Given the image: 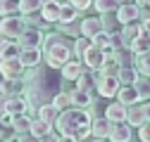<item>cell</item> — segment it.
<instances>
[{
	"instance_id": "14",
	"label": "cell",
	"mask_w": 150,
	"mask_h": 142,
	"mask_svg": "<svg viewBox=\"0 0 150 142\" xmlns=\"http://www.w3.org/2000/svg\"><path fill=\"white\" fill-rule=\"evenodd\" d=\"M112 126H115V123L107 121L105 116L103 118H93L91 121V135L93 137H100V140H107L110 133H112Z\"/></svg>"
},
{
	"instance_id": "40",
	"label": "cell",
	"mask_w": 150,
	"mask_h": 142,
	"mask_svg": "<svg viewBox=\"0 0 150 142\" xmlns=\"http://www.w3.org/2000/svg\"><path fill=\"white\" fill-rule=\"evenodd\" d=\"M19 12V0H0V17L17 14Z\"/></svg>"
},
{
	"instance_id": "1",
	"label": "cell",
	"mask_w": 150,
	"mask_h": 142,
	"mask_svg": "<svg viewBox=\"0 0 150 142\" xmlns=\"http://www.w3.org/2000/svg\"><path fill=\"white\" fill-rule=\"evenodd\" d=\"M29 74H24V100H26V114H36L38 106L50 104L52 97L62 93V74L57 69H41V66H33L26 69Z\"/></svg>"
},
{
	"instance_id": "33",
	"label": "cell",
	"mask_w": 150,
	"mask_h": 142,
	"mask_svg": "<svg viewBox=\"0 0 150 142\" xmlns=\"http://www.w3.org/2000/svg\"><path fill=\"white\" fill-rule=\"evenodd\" d=\"M119 5H122L119 0H93V5H91V7H96L98 14H105V12H117Z\"/></svg>"
},
{
	"instance_id": "4",
	"label": "cell",
	"mask_w": 150,
	"mask_h": 142,
	"mask_svg": "<svg viewBox=\"0 0 150 142\" xmlns=\"http://www.w3.org/2000/svg\"><path fill=\"white\" fill-rule=\"evenodd\" d=\"M26 29V22H24V14H5L3 19H0V31H3L7 38H17V36H19L22 31Z\"/></svg>"
},
{
	"instance_id": "12",
	"label": "cell",
	"mask_w": 150,
	"mask_h": 142,
	"mask_svg": "<svg viewBox=\"0 0 150 142\" xmlns=\"http://www.w3.org/2000/svg\"><path fill=\"white\" fill-rule=\"evenodd\" d=\"M19 62H22L24 69L38 66V64L43 62V52H41V47H24V50L19 52Z\"/></svg>"
},
{
	"instance_id": "42",
	"label": "cell",
	"mask_w": 150,
	"mask_h": 142,
	"mask_svg": "<svg viewBox=\"0 0 150 142\" xmlns=\"http://www.w3.org/2000/svg\"><path fill=\"white\" fill-rule=\"evenodd\" d=\"M19 52H22V47L19 45H17L14 40L5 47V52H3V55H0V59H10V57H19Z\"/></svg>"
},
{
	"instance_id": "15",
	"label": "cell",
	"mask_w": 150,
	"mask_h": 142,
	"mask_svg": "<svg viewBox=\"0 0 150 142\" xmlns=\"http://www.w3.org/2000/svg\"><path fill=\"white\" fill-rule=\"evenodd\" d=\"M60 3H57V0H48V3H43L41 5V17H43V19L48 22V24H57L60 22Z\"/></svg>"
},
{
	"instance_id": "35",
	"label": "cell",
	"mask_w": 150,
	"mask_h": 142,
	"mask_svg": "<svg viewBox=\"0 0 150 142\" xmlns=\"http://www.w3.org/2000/svg\"><path fill=\"white\" fill-rule=\"evenodd\" d=\"M76 17H79V10H74V7L67 3V5L60 7V22H57V24H71Z\"/></svg>"
},
{
	"instance_id": "28",
	"label": "cell",
	"mask_w": 150,
	"mask_h": 142,
	"mask_svg": "<svg viewBox=\"0 0 150 142\" xmlns=\"http://www.w3.org/2000/svg\"><path fill=\"white\" fill-rule=\"evenodd\" d=\"M100 19H103V31H107V33H115L122 29V24L117 19V12H105V14H100Z\"/></svg>"
},
{
	"instance_id": "22",
	"label": "cell",
	"mask_w": 150,
	"mask_h": 142,
	"mask_svg": "<svg viewBox=\"0 0 150 142\" xmlns=\"http://www.w3.org/2000/svg\"><path fill=\"white\" fill-rule=\"evenodd\" d=\"M69 102H71V106H81V109H88V106H93V95L79 90V88H74V90L69 93Z\"/></svg>"
},
{
	"instance_id": "45",
	"label": "cell",
	"mask_w": 150,
	"mask_h": 142,
	"mask_svg": "<svg viewBox=\"0 0 150 142\" xmlns=\"http://www.w3.org/2000/svg\"><path fill=\"white\" fill-rule=\"evenodd\" d=\"M14 142H38V137L31 135V133L26 130V133H19V135H17V140H14Z\"/></svg>"
},
{
	"instance_id": "29",
	"label": "cell",
	"mask_w": 150,
	"mask_h": 142,
	"mask_svg": "<svg viewBox=\"0 0 150 142\" xmlns=\"http://www.w3.org/2000/svg\"><path fill=\"white\" fill-rule=\"evenodd\" d=\"M31 128V116L29 114H17V116H12V130L19 135V133H26Z\"/></svg>"
},
{
	"instance_id": "48",
	"label": "cell",
	"mask_w": 150,
	"mask_h": 142,
	"mask_svg": "<svg viewBox=\"0 0 150 142\" xmlns=\"http://www.w3.org/2000/svg\"><path fill=\"white\" fill-rule=\"evenodd\" d=\"M12 43V38H7V36L3 33V31H0V55H3V52H5V47Z\"/></svg>"
},
{
	"instance_id": "37",
	"label": "cell",
	"mask_w": 150,
	"mask_h": 142,
	"mask_svg": "<svg viewBox=\"0 0 150 142\" xmlns=\"http://www.w3.org/2000/svg\"><path fill=\"white\" fill-rule=\"evenodd\" d=\"M115 55H117V59H119V64H122V66H134V64H136V55H134V52H131L129 47L117 50Z\"/></svg>"
},
{
	"instance_id": "17",
	"label": "cell",
	"mask_w": 150,
	"mask_h": 142,
	"mask_svg": "<svg viewBox=\"0 0 150 142\" xmlns=\"http://www.w3.org/2000/svg\"><path fill=\"white\" fill-rule=\"evenodd\" d=\"M79 29H81V36L93 38V36H98L103 31V19L100 17H86V19L79 24Z\"/></svg>"
},
{
	"instance_id": "39",
	"label": "cell",
	"mask_w": 150,
	"mask_h": 142,
	"mask_svg": "<svg viewBox=\"0 0 150 142\" xmlns=\"http://www.w3.org/2000/svg\"><path fill=\"white\" fill-rule=\"evenodd\" d=\"M93 43H91V38H86V36H79L76 40H74V55H76V59H81V55L91 47Z\"/></svg>"
},
{
	"instance_id": "38",
	"label": "cell",
	"mask_w": 150,
	"mask_h": 142,
	"mask_svg": "<svg viewBox=\"0 0 150 142\" xmlns=\"http://www.w3.org/2000/svg\"><path fill=\"white\" fill-rule=\"evenodd\" d=\"M24 22H26L29 26H36V29H41V31L50 26V24L43 19V17H41V12H31V14H26V17H24Z\"/></svg>"
},
{
	"instance_id": "13",
	"label": "cell",
	"mask_w": 150,
	"mask_h": 142,
	"mask_svg": "<svg viewBox=\"0 0 150 142\" xmlns=\"http://www.w3.org/2000/svg\"><path fill=\"white\" fill-rule=\"evenodd\" d=\"M0 93L5 97H17L24 93V78H3L0 83Z\"/></svg>"
},
{
	"instance_id": "20",
	"label": "cell",
	"mask_w": 150,
	"mask_h": 142,
	"mask_svg": "<svg viewBox=\"0 0 150 142\" xmlns=\"http://www.w3.org/2000/svg\"><path fill=\"white\" fill-rule=\"evenodd\" d=\"M115 97H117V102H122V104H126V106L141 102V97H138V93H136L134 85H119V90H117Z\"/></svg>"
},
{
	"instance_id": "16",
	"label": "cell",
	"mask_w": 150,
	"mask_h": 142,
	"mask_svg": "<svg viewBox=\"0 0 150 142\" xmlns=\"http://www.w3.org/2000/svg\"><path fill=\"white\" fill-rule=\"evenodd\" d=\"M81 69H83L81 59L71 57L69 62H64V64L60 66V74H62V78H64V81H76V78H79V74H81Z\"/></svg>"
},
{
	"instance_id": "51",
	"label": "cell",
	"mask_w": 150,
	"mask_h": 142,
	"mask_svg": "<svg viewBox=\"0 0 150 142\" xmlns=\"http://www.w3.org/2000/svg\"><path fill=\"white\" fill-rule=\"evenodd\" d=\"M5 102H7V97H5L3 93H0V114H3V111H5Z\"/></svg>"
},
{
	"instance_id": "25",
	"label": "cell",
	"mask_w": 150,
	"mask_h": 142,
	"mask_svg": "<svg viewBox=\"0 0 150 142\" xmlns=\"http://www.w3.org/2000/svg\"><path fill=\"white\" fill-rule=\"evenodd\" d=\"M36 116H38V118H43L45 123H50V126L55 128V121H57L60 111L55 109L52 104H43V106H38V111H36Z\"/></svg>"
},
{
	"instance_id": "44",
	"label": "cell",
	"mask_w": 150,
	"mask_h": 142,
	"mask_svg": "<svg viewBox=\"0 0 150 142\" xmlns=\"http://www.w3.org/2000/svg\"><path fill=\"white\" fill-rule=\"evenodd\" d=\"M69 5H71L74 10L81 12V10H88V7L93 5V0H69Z\"/></svg>"
},
{
	"instance_id": "56",
	"label": "cell",
	"mask_w": 150,
	"mask_h": 142,
	"mask_svg": "<svg viewBox=\"0 0 150 142\" xmlns=\"http://www.w3.org/2000/svg\"><path fill=\"white\" fill-rule=\"evenodd\" d=\"M93 142H107V140H100V137H96V140H93Z\"/></svg>"
},
{
	"instance_id": "50",
	"label": "cell",
	"mask_w": 150,
	"mask_h": 142,
	"mask_svg": "<svg viewBox=\"0 0 150 142\" xmlns=\"http://www.w3.org/2000/svg\"><path fill=\"white\" fill-rule=\"evenodd\" d=\"M57 142H79V140L74 137V135H60V137H57Z\"/></svg>"
},
{
	"instance_id": "21",
	"label": "cell",
	"mask_w": 150,
	"mask_h": 142,
	"mask_svg": "<svg viewBox=\"0 0 150 142\" xmlns=\"http://www.w3.org/2000/svg\"><path fill=\"white\" fill-rule=\"evenodd\" d=\"M119 69H122V64H119L117 55H115V52H107L98 71H100V74H105V76H117V74H119Z\"/></svg>"
},
{
	"instance_id": "3",
	"label": "cell",
	"mask_w": 150,
	"mask_h": 142,
	"mask_svg": "<svg viewBox=\"0 0 150 142\" xmlns=\"http://www.w3.org/2000/svg\"><path fill=\"white\" fill-rule=\"evenodd\" d=\"M91 111L81 106H67L55 121V130H60V135H74L76 140H86L91 135Z\"/></svg>"
},
{
	"instance_id": "30",
	"label": "cell",
	"mask_w": 150,
	"mask_h": 142,
	"mask_svg": "<svg viewBox=\"0 0 150 142\" xmlns=\"http://www.w3.org/2000/svg\"><path fill=\"white\" fill-rule=\"evenodd\" d=\"M136 71L138 76H150V50L141 52V55H136Z\"/></svg>"
},
{
	"instance_id": "41",
	"label": "cell",
	"mask_w": 150,
	"mask_h": 142,
	"mask_svg": "<svg viewBox=\"0 0 150 142\" xmlns=\"http://www.w3.org/2000/svg\"><path fill=\"white\" fill-rule=\"evenodd\" d=\"M57 111H62V109H67V106H71V102H69V93H57L52 97V102H50Z\"/></svg>"
},
{
	"instance_id": "8",
	"label": "cell",
	"mask_w": 150,
	"mask_h": 142,
	"mask_svg": "<svg viewBox=\"0 0 150 142\" xmlns=\"http://www.w3.org/2000/svg\"><path fill=\"white\" fill-rule=\"evenodd\" d=\"M145 121H148V114H145V102H136V104L126 106V123H129L131 128L143 126Z\"/></svg>"
},
{
	"instance_id": "5",
	"label": "cell",
	"mask_w": 150,
	"mask_h": 142,
	"mask_svg": "<svg viewBox=\"0 0 150 142\" xmlns=\"http://www.w3.org/2000/svg\"><path fill=\"white\" fill-rule=\"evenodd\" d=\"M14 43L19 45L22 50H24V47H41V43H43V31L26 24V29L14 38Z\"/></svg>"
},
{
	"instance_id": "9",
	"label": "cell",
	"mask_w": 150,
	"mask_h": 142,
	"mask_svg": "<svg viewBox=\"0 0 150 142\" xmlns=\"http://www.w3.org/2000/svg\"><path fill=\"white\" fill-rule=\"evenodd\" d=\"M105 55H107V52H103V50L96 47V45H91L83 55H81V64H83L86 69H91V71H98L100 64H103V59H105Z\"/></svg>"
},
{
	"instance_id": "31",
	"label": "cell",
	"mask_w": 150,
	"mask_h": 142,
	"mask_svg": "<svg viewBox=\"0 0 150 142\" xmlns=\"http://www.w3.org/2000/svg\"><path fill=\"white\" fill-rule=\"evenodd\" d=\"M117 78H119L122 85H134L136 78H138V71H136V66H122L119 74H117Z\"/></svg>"
},
{
	"instance_id": "54",
	"label": "cell",
	"mask_w": 150,
	"mask_h": 142,
	"mask_svg": "<svg viewBox=\"0 0 150 142\" xmlns=\"http://www.w3.org/2000/svg\"><path fill=\"white\" fill-rule=\"evenodd\" d=\"M0 142H10V140H7V137H5L3 133H0Z\"/></svg>"
},
{
	"instance_id": "7",
	"label": "cell",
	"mask_w": 150,
	"mask_h": 142,
	"mask_svg": "<svg viewBox=\"0 0 150 142\" xmlns=\"http://www.w3.org/2000/svg\"><path fill=\"white\" fill-rule=\"evenodd\" d=\"M0 74H3V78H24L26 69L22 66L19 57H10V59H0Z\"/></svg>"
},
{
	"instance_id": "6",
	"label": "cell",
	"mask_w": 150,
	"mask_h": 142,
	"mask_svg": "<svg viewBox=\"0 0 150 142\" xmlns=\"http://www.w3.org/2000/svg\"><path fill=\"white\" fill-rule=\"evenodd\" d=\"M119 78L117 76H105L98 71V81H96V93L103 95V97H115L117 90H119Z\"/></svg>"
},
{
	"instance_id": "36",
	"label": "cell",
	"mask_w": 150,
	"mask_h": 142,
	"mask_svg": "<svg viewBox=\"0 0 150 142\" xmlns=\"http://www.w3.org/2000/svg\"><path fill=\"white\" fill-rule=\"evenodd\" d=\"M43 5V0H19V14H31V12H38Z\"/></svg>"
},
{
	"instance_id": "46",
	"label": "cell",
	"mask_w": 150,
	"mask_h": 142,
	"mask_svg": "<svg viewBox=\"0 0 150 142\" xmlns=\"http://www.w3.org/2000/svg\"><path fill=\"white\" fill-rule=\"evenodd\" d=\"M0 128H12V114H7V111L0 114Z\"/></svg>"
},
{
	"instance_id": "23",
	"label": "cell",
	"mask_w": 150,
	"mask_h": 142,
	"mask_svg": "<svg viewBox=\"0 0 150 142\" xmlns=\"http://www.w3.org/2000/svg\"><path fill=\"white\" fill-rule=\"evenodd\" d=\"M131 140V126L129 123H115L110 133V142H129Z\"/></svg>"
},
{
	"instance_id": "58",
	"label": "cell",
	"mask_w": 150,
	"mask_h": 142,
	"mask_svg": "<svg viewBox=\"0 0 150 142\" xmlns=\"http://www.w3.org/2000/svg\"><path fill=\"white\" fill-rule=\"evenodd\" d=\"M148 12H150V3H148Z\"/></svg>"
},
{
	"instance_id": "24",
	"label": "cell",
	"mask_w": 150,
	"mask_h": 142,
	"mask_svg": "<svg viewBox=\"0 0 150 142\" xmlns=\"http://www.w3.org/2000/svg\"><path fill=\"white\" fill-rule=\"evenodd\" d=\"M5 111L12 114V116H17V114H26V100H24V95L7 97V102H5Z\"/></svg>"
},
{
	"instance_id": "59",
	"label": "cell",
	"mask_w": 150,
	"mask_h": 142,
	"mask_svg": "<svg viewBox=\"0 0 150 142\" xmlns=\"http://www.w3.org/2000/svg\"><path fill=\"white\" fill-rule=\"evenodd\" d=\"M43 3H48V0H43Z\"/></svg>"
},
{
	"instance_id": "55",
	"label": "cell",
	"mask_w": 150,
	"mask_h": 142,
	"mask_svg": "<svg viewBox=\"0 0 150 142\" xmlns=\"http://www.w3.org/2000/svg\"><path fill=\"white\" fill-rule=\"evenodd\" d=\"M57 3H60V5H67V3H69V0H57Z\"/></svg>"
},
{
	"instance_id": "34",
	"label": "cell",
	"mask_w": 150,
	"mask_h": 142,
	"mask_svg": "<svg viewBox=\"0 0 150 142\" xmlns=\"http://www.w3.org/2000/svg\"><path fill=\"white\" fill-rule=\"evenodd\" d=\"M91 43L96 45V47H100L103 52H112V40H110V33L107 31H100L98 36H93Z\"/></svg>"
},
{
	"instance_id": "43",
	"label": "cell",
	"mask_w": 150,
	"mask_h": 142,
	"mask_svg": "<svg viewBox=\"0 0 150 142\" xmlns=\"http://www.w3.org/2000/svg\"><path fill=\"white\" fill-rule=\"evenodd\" d=\"M138 140L141 142H150V121H145L143 126H138Z\"/></svg>"
},
{
	"instance_id": "26",
	"label": "cell",
	"mask_w": 150,
	"mask_h": 142,
	"mask_svg": "<svg viewBox=\"0 0 150 142\" xmlns=\"http://www.w3.org/2000/svg\"><path fill=\"white\" fill-rule=\"evenodd\" d=\"M134 88H136L141 102H150V76H138L136 83H134Z\"/></svg>"
},
{
	"instance_id": "57",
	"label": "cell",
	"mask_w": 150,
	"mask_h": 142,
	"mask_svg": "<svg viewBox=\"0 0 150 142\" xmlns=\"http://www.w3.org/2000/svg\"><path fill=\"white\" fill-rule=\"evenodd\" d=\"M119 3H131V0H119Z\"/></svg>"
},
{
	"instance_id": "52",
	"label": "cell",
	"mask_w": 150,
	"mask_h": 142,
	"mask_svg": "<svg viewBox=\"0 0 150 142\" xmlns=\"http://www.w3.org/2000/svg\"><path fill=\"white\" fill-rule=\"evenodd\" d=\"M134 3H136L138 7H148V3H150V0H134Z\"/></svg>"
},
{
	"instance_id": "18",
	"label": "cell",
	"mask_w": 150,
	"mask_h": 142,
	"mask_svg": "<svg viewBox=\"0 0 150 142\" xmlns=\"http://www.w3.org/2000/svg\"><path fill=\"white\" fill-rule=\"evenodd\" d=\"M105 118L112 121V123H126V104H122V102H112V104H107Z\"/></svg>"
},
{
	"instance_id": "32",
	"label": "cell",
	"mask_w": 150,
	"mask_h": 142,
	"mask_svg": "<svg viewBox=\"0 0 150 142\" xmlns=\"http://www.w3.org/2000/svg\"><path fill=\"white\" fill-rule=\"evenodd\" d=\"M129 50L134 52V55H141V52H145V50H150V36H145V33H141V36H136V38L131 40V45H129Z\"/></svg>"
},
{
	"instance_id": "47",
	"label": "cell",
	"mask_w": 150,
	"mask_h": 142,
	"mask_svg": "<svg viewBox=\"0 0 150 142\" xmlns=\"http://www.w3.org/2000/svg\"><path fill=\"white\" fill-rule=\"evenodd\" d=\"M141 33H145V36H150V17H141Z\"/></svg>"
},
{
	"instance_id": "53",
	"label": "cell",
	"mask_w": 150,
	"mask_h": 142,
	"mask_svg": "<svg viewBox=\"0 0 150 142\" xmlns=\"http://www.w3.org/2000/svg\"><path fill=\"white\" fill-rule=\"evenodd\" d=\"M145 114H148V121H150V102H145Z\"/></svg>"
},
{
	"instance_id": "49",
	"label": "cell",
	"mask_w": 150,
	"mask_h": 142,
	"mask_svg": "<svg viewBox=\"0 0 150 142\" xmlns=\"http://www.w3.org/2000/svg\"><path fill=\"white\" fill-rule=\"evenodd\" d=\"M57 133H48V135H43V137H38V142H57Z\"/></svg>"
},
{
	"instance_id": "27",
	"label": "cell",
	"mask_w": 150,
	"mask_h": 142,
	"mask_svg": "<svg viewBox=\"0 0 150 142\" xmlns=\"http://www.w3.org/2000/svg\"><path fill=\"white\" fill-rule=\"evenodd\" d=\"M29 133L31 135H36V137H43V135H48V133H52V126L50 123H45L43 118H31V128H29Z\"/></svg>"
},
{
	"instance_id": "19",
	"label": "cell",
	"mask_w": 150,
	"mask_h": 142,
	"mask_svg": "<svg viewBox=\"0 0 150 142\" xmlns=\"http://www.w3.org/2000/svg\"><path fill=\"white\" fill-rule=\"evenodd\" d=\"M136 36H141V24H138V22L122 24V29H119V38H122V45H124V47H129L131 40H134Z\"/></svg>"
},
{
	"instance_id": "2",
	"label": "cell",
	"mask_w": 150,
	"mask_h": 142,
	"mask_svg": "<svg viewBox=\"0 0 150 142\" xmlns=\"http://www.w3.org/2000/svg\"><path fill=\"white\" fill-rule=\"evenodd\" d=\"M41 52H43L45 66L60 71V66L74 57V43L67 38L62 31H48V33H43Z\"/></svg>"
},
{
	"instance_id": "11",
	"label": "cell",
	"mask_w": 150,
	"mask_h": 142,
	"mask_svg": "<svg viewBox=\"0 0 150 142\" xmlns=\"http://www.w3.org/2000/svg\"><path fill=\"white\" fill-rule=\"evenodd\" d=\"M96 81H98V71H91V69H81V74H79V78L74 81L76 83V88L79 90H83V93H96Z\"/></svg>"
},
{
	"instance_id": "10",
	"label": "cell",
	"mask_w": 150,
	"mask_h": 142,
	"mask_svg": "<svg viewBox=\"0 0 150 142\" xmlns=\"http://www.w3.org/2000/svg\"><path fill=\"white\" fill-rule=\"evenodd\" d=\"M117 19L119 24H131V22H138L141 19V7L131 0V3H122L117 7Z\"/></svg>"
}]
</instances>
